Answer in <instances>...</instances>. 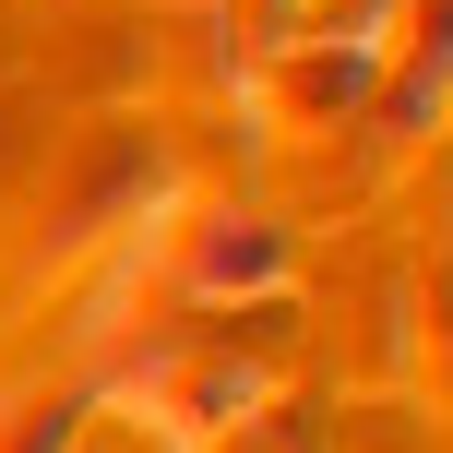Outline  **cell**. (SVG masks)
<instances>
[{"instance_id":"cell-4","label":"cell","mask_w":453,"mask_h":453,"mask_svg":"<svg viewBox=\"0 0 453 453\" xmlns=\"http://www.w3.org/2000/svg\"><path fill=\"white\" fill-rule=\"evenodd\" d=\"M96 406H108V394H96L84 370H60V382H12V394H0V453H84Z\"/></svg>"},{"instance_id":"cell-6","label":"cell","mask_w":453,"mask_h":453,"mask_svg":"<svg viewBox=\"0 0 453 453\" xmlns=\"http://www.w3.org/2000/svg\"><path fill=\"white\" fill-rule=\"evenodd\" d=\"M322 453H430L418 406H346V430H322Z\"/></svg>"},{"instance_id":"cell-3","label":"cell","mask_w":453,"mask_h":453,"mask_svg":"<svg viewBox=\"0 0 453 453\" xmlns=\"http://www.w3.org/2000/svg\"><path fill=\"white\" fill-rule=\"evenodd\" d=\"M394 12H406V0H394ZM382 48H394V24H370V36H311V24H298L274 60L239 72L250 132H274V143H334V132H358V119H370V84H382Z\"/></svg>"},{"instance_id":"cell-7","label":"cell","mask_w":453,"mask_h":453,"mask_svg":"<svg viewBox=\"0 0 453 453\" xmlns=\"http://www.w3.org/2000/svg\"><path fill=\"white\" fill-rule=\"evenodd\" d=\"M274 12H298V24H311V12H334V0H274Z\"/></svg>"},{"instance_id":"cell-5","label":"cell","mask_w":453,"mask_h":453,"mask_svg":"<svg viewBox=\"0 0 453 453\" xmlns=\"http://www.w3.org/2000/svg\"><path fill=\"white\" fill-rule=\"evenodd\" d=\"M180 453H322V418L311 406H250V418H226V430H203V441H180Z\"/></svg>"},{"instance_id":"cell-1","label":"cell","mask_w":453,"mask_h":453,"mask_svg":"<svg viewBox=\"0 0 453 453\" xmlns=\"http://www.w3.org/2000/svg\"><path fill=\"white\" fill-rule=\"evenodd\" d=\"M180 191V156L143 108H84L72 132H48V167L24 191V239H12V287H72L96 250H119L143 215Z\"/></svg>"},{"instance_id":"cell-2","label":"cell","mask_w":453,"mask_h":453,"mask_svg":"<svg viewBox=\"0 0 453 453\" xmlns=\"http://www.w3.org/2000/svg\"><path fill=\"white\" fill-rule=\"evenodd\" d=\"M156 311V322H191V311H250V298H298V226L239 203V191H167L156 215L119 239V287L108 311ZM143 322V334H156ZM132 334V346H143ZM108 370V358H96Z\"/></svg>"}]
</instances>
